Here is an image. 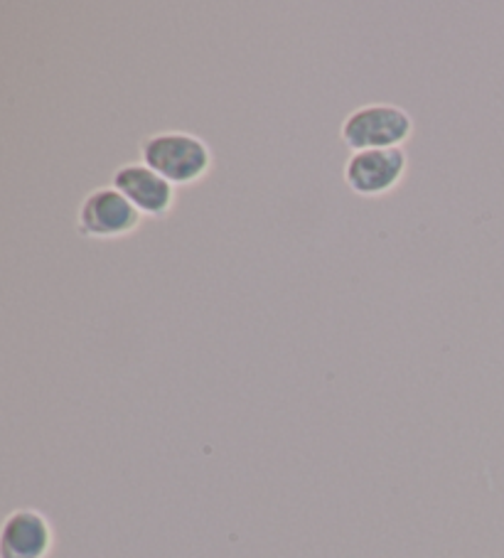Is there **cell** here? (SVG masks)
<instances>
[{"label":"cell","mask_w":504,"mask_h":558,"mask_svg":"<svg viewBox=\"0 0 504 558\" xmlns=\"http://www.w3.org/2000/svg\"><path fill=\"white\" fill-rule=\"evenodd\" d=\"M111 185L141 211L143 217L165 219L176 207L178 190L172 182L151 170L145 162H125L113 172Z\"/></svg>","instance_id":"5"},{"label":"cell","mask_w":504,"mask_h":558,"mask_svg":"<svg viewBox=\"0 0 504 558\" xmlns=\"http://www.w3.org/2000/svg\"><path fill=\"white\" fill-rule=\"evenodd\" d=\"M52 548V526L35 509H17L0 534V558H45Z\"/></svg>","instance_id":"6"},{"label":"cell","mask_w":504,"mask_h":558,"mask_svg":"<svg viewBox=\"0 0 504 558\" xmlns=\"http://www.w3.org/2000/svg\"><path fill=\"white\" fill-rule=\"evenodd\" d=\"M413 136L411 113L394 104H367L347 113L340 138L352 153L374 148H401Z\"/></svg>","instance_id":"2"},{"label":"cell","mask_w":504,"mask_h":558,"mask_svg":"<svg viewBox=\"0 0 504 558\" xmlns=\"http://www.w3.org/2000/svg\"><path fill=\"white\" fill-rule=\"evenodd\" d=\"M141 162L176 187L195 185L212 170V150L205 141L188 131H160L143 138Z\"/></svg>","instance_id":"1"},{"label":"cell","mask_w":504,"mask_h":558,"mask_svg":"<svg viewBox=\"0 0 504 558\" xmlns=\"http://www.w3.org/2000/svg\"><path fill=\"white\" fill-rule=\"evenodd\" d=\"M143 225V215L125 199L113 185L96 187L82 199L76 211V232L84 239L96 242H113L133 232Z\"/></svg>","instance_id":"3"},{"label":"cell","mask_w":504,"mask_h":558,"mask_svg":"<svg viewBox=\"0 0 504 558\" xmlns=\"http://www.w3.org/2000/svg\"><path fill=\"white\" fill-rule=\"evenodd\" d=\"M409 168L404 148L357 150L345 162V182L355 195L382 197L401 185Z\"/></svg>","instance_id":"4"}]
</instances>
